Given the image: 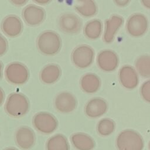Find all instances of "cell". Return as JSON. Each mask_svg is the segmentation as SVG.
I'll use <instances>...</instances> for the list:
<instances>
[{
  "mask_svg": "<svg viewBox=\"0 0 150 150\" xmlns=\"http://www.w3.org/2000/svg\"><path fill=\"white\" fill-rule=\"evenodd\" d=\"M98 67L104 71L110 72L115 70L119 64L118 55L111 50L105 49L101 51L97 57Z\"/></svg>",
  "mask_w": 150,
  "mask_h": 150,
  "instance_id": "cell-10",
  "label": "cell"
},
{
  "mask_svg": "<svg viewBox=\"0 0 150 150\" xmlns=\"http://www.w3.org/2000/svg\"><path fill=\"white\" fill-rule=\"evenodd\" d=\"M58 24L62 31L69 34L79 33L82 26L80 18L74 13L70 12L62 14L59 17Z\"/></svg>",
  "mask_w": 150,
  "mask_h": 150,
  "instance_id": "cell-8",
  "label": "cell"
},
{
  "mask_svg": "<svg viewBox=\"0 0 150 150\" xmlns=\"http://www.w3.org/2000/svg\"><path fill=\"white\" fill-rule=\"evenodd\" d=\"M61 69L56 64L51 63L45 66L40 71L39 77L45 84H52L56 83L61 76Z\"/></svg>",
  "mask_w": 150,
  "mask_h": 150,
  "instance_id": "cell-17",
  "label": "cell"
},
{
  "mask_svg": "<svg viewBox=\"0 0 150 150\" xmlns=\"http://www.w3.org/2000/svg\"><path fill=\"white\" fill-rule=\"evenodd\" d=\"M22 17L27 25L30 26H36L44 21L46 12L42 7L30 4L23 9Z\"/></svg>",
  "mask_w": 150,
  "mask_h": 150,
  "instance_id": "cell-9",
  "label": "cell"
},
{
  "mask_svg": "<svg viewBox=\"0 0 150 150\" xmlns=\"http://www.w3.org/2000/svg\"><path fill=\"white\" fill-rule=\"evenodd\" d=\"M137 73L144 78H150V56L142 55L135 63Z\"/></svg>",
  "mask_w": 150,
  "mask_h": 150,
  "instance_id": "cell-23",
  "label": "cell"
},
{
  "mask_svg": "<svg viewBox=\"0 0 150 150\" xmlns=\"http://www.w3.org/2000/svg\"><path fill=\"white\" fill-rule=\"evenodd\" d=\"M1 29L3 32L9 37L19 36L22 32L23 24L21 19L14 15L6 16L2 22Z\"/></svg>",
  "mask_w": 150,
  "mask_h": 150,
  "instance_id": "cell-14",
  "label": "cell"
},
{
  "mask_svg": "<svg viewBox=\"0 0 150 150\" xmlns=\"http://www.w3.org/2000/svg\"><path fill=\"white\" fill-rule=\"evenodd\" d=\"M33 124L35 128L41 133L50 134L57 129L58 121L52 114L42 111L33 116Z\"/></svg>",
  "mask_w": 150,
  "mask_h": 150,
  "instance_id": "cell-6",
  "label": "cell"
},
{
  "mask_svg": "<svg viewBox=\"0 0 150 150\" xmlns=\"http://www.w3.org/2000/svg\"><path fill=\"white\" fill-rule=\"evenodd\" d=\"M115 129L114 120L109 118H104L99 121L97 125L98 133L103 137H107L113 133Z\"/></svg>",
  "mask_w": 150,
  "mask_h": 150,
  "instance_id": "cell-24",
  "label": "cell"
},
{
  "mask_svg": "<svg viewBox=\"0 0 150 150\" xmlns=\"http://www.w3.org/2000/svg\"><path fill=\"white\" fill-rule=\"evenodd\" d=\"M77 105L74 96L70 92L63 91L59 93L54 99L56 110L62 113H70L74 111Z\"/></svg>",
  "mask_w": 150,
  "mask_h": 150,
  "instance_id": "cell-11",
  "label": "cell"
},
{
  "mask_svg": "<svg viewBox=\"0 0 150 150\" xmlns=\"http://www.w3.org/2000/svg\"><path fill=\"white\" fill-rule=\"evenodd\" d=\"M15 141L21 149L28 150L35 144L36 135L32 128L27 126H22L16 131Z\"/></svg>",
  "mask_w": 150,
  "mask_h": 150,
  "instance_id": "cell-12",
  "label": "cell"
},
{
  "mask_svg": "<svg viewBox=\"0 0 150 150\" xmlns=\"http://www.w3.org/2000/svg\"><path fill=\"white\" fill-rule=\"evenodd\" d=\"M5 99V94H4V91L2 90V88L1 87H0V106L2 104V103H4Z\"/></svg>",
  "mask_w": 150,
  "mask_h": 150,
  "instance_id": "cell-29",
  "label": "cell"
},
{
  "mask_svg": "<svg viewBox=\"0 0 150 150\" xmlns=\"http://www.w3.org/2000/svg\"><path fill=\"white\" fill-rule=\"evenodd\" d=\"M124 18L120 15H112L105 22V29L103 35V40L107 43H111L115 34L123 25Z\"/></svg>",
  "mask_w": 150,
  "mask_h": 150,
  "instance_id": "cell-16",
  "label": "cell"
},
{
  "mask_svg": "<svg viewBox=\"0 0 150 150\" xmlns=\"http://www.w3.org/2000/svg\"><path fill=\"white\" fill-rule=\"evenodd\" d=\"M141 2L144 6L150 9V0H141Z\"/></svg>",
  "mask_w": 150,
  "mask_h": 150,
  "instance_id": "cell-31",
  "label": "cell"
},
{
  "mask_svg": "<svg viewBox=\"0 0 150 150\" xmlns=\"http://www.w3.org/2000/svg\"><path fill=\"white\" fill-rule=\"evenodd\" d=\"M8 47V44L6 39L0 33V57L5 54Z\"/></svg>",
  "mask_w": 150,
  "mask_h": 150,
  "instance_id": "cell-26",
  "label": "cell"
},
{
  "mask_svg": "<svg viewBox=\"0 0 150 150\" xmlns=\"http://www.w3.org/2000/svg\"><path fill=\"white\" fill-rule=\"evenodd\" d=\"M94 59V50L87 45L76 47L71 53V60L74 65L79 69H86L91 66Z\"/></svg>",
  "mask_w": 150,
  "mask_h": 150,
  "instance_id": "cell-5",
  "label": "cell"
},
{
  "mask_svg": "<svg viewBox=\"0 0 150 150\" xmlns=\"http://www.w3.org/2000/svg\"><path fill=\"white\" fill-rule=\"evenodd\" d=\"M74 8L81 16L90 18L97 12V5L94 0H76Z\"/></svg>",
  "mask_w": 150,
  "mask_h": 150,
  "instance_id": "cell-20",
  "label": "cell"
},
{
  "mask_svg": "<svg viewBox=\"0 0 150 150\" xmlns=\"http://www.w3.org/2000/svg\"><path fill=\"white\" fill-rule=\"evenodd\" d=\"M33 1L39 5H46L49 3L52 0H33Z\"/></svg>",
  "mask_w": 150,
  "mask_h": 150,
  "instance_id": "cell-30",
  "label": "cell"
},
{
  "mask_svg": "<svg viewBox=\"0 0 150 150\" xmlns=\"http://www.w3.org/2000/svg\"><path fill=\"white\" fill-rule=\"evenodd\" d=\"M37 46L43 54L53 56L60 50L62 40L60 36L53 30H45L41 33L37 39Z\"/></svg>",
  "mask_w": 150,
  "mask_h": 150,
  "instance_id": "cell-1",
  "label": "cell"
},
{
  "mask_svg": "<svg viewBox=\"0 0 150 150\" xmlns=\"http://www.w3.org/2000/svg\"><path fill=\"white\" fill-rule=\"evenodd\" d=\"M114 3L120 7H124L127 6L129 2H130V0H113Z\"/></svg>",
  "mask_w": 150,
  "mask_h": 150,
  "instance_id": "cell-27",
  "label": "cell"
},
{
  "mask_svg": "<svg viewBox=\"0 0 150 150\" xmlns=\"http://www.w3.org/2000/svg\"><path fill=\"white\" fill-rule=\"evenodd\" d=\"M108 110L107 101L100 97L90 99L86 104L84 111L89 118H96L103 115Z\"/></svg>",
  "mask_w": 150,
  "mask_h": 150,
  "instance_id": "cell-15",
  "label": "cell"
},
{
  "mask_svg": "<svg viewBox=\"0 0 150 150\" xmlns=\"http://www.w3.org/2000/svg\"><path fill=\"white\" fill-rule=\"evenodd\" d=\"M46 150H70L67 138L63 134H57L47 141Z\"/></svg>",
  "mask_w": 150,
  "mask_h": 150,
  "instance_id": "cell-21",
  "label": "cell"
},
{
  "mask_svg": "<svg viewBox=\"0 0 150 150\" xmlns=\"http://www.w3.org/2000/svg\"><path fill=\"white\" fill-rule=\"evenodd\" d=\"M118 77L121 85L127 89H134L137 87L139 83L138 73L131 66H122L119 70Z\"/></svg>",
  "mask_w": 150,
  "mask_h": 150,
  "instance_id": "cell-13",
  "label": "cell"
},
{
  "mask_svg": "<svg viewBox=\"0 0 150 150\" xmlns=\"http://www.w3.org/2000/svg\"><path fill=\"white\" fill-rule=\"evenodd\" d=\"M5 76L8 82L15 85L25 84L28 80L29 73L27 67L20 62H12L7 65Z\"/></svg>",
  "mask_w": 150,
  "mask_h": 150,
  "instance_id": "cell-4",
  "label": "cell"
},
{
  "mask_svg": "<svg viewBox=\"0 0 150 150\" xmlns=\"http://www.w3.org/2000/svg\"><path fill=\"white\" fill-rule=\"evenodd\" d=\"M70 139L73 145L77 150H92L95 146L93 138L86 133H74Z\"/></svg>",
  "mask_w": 150,
  "mask_h": 150,
  "instance_id": "cell-19",
  "label": "cell"
},
{
  "mask_svg": "<svg viewBox=\"0 0 150 150\" xmlns=\"http://www.w3.org/2000/svg\"><path fill=\"white\" fill-rule=\"evenodd\" d=\"M103 23L99 19H95L88 21L84 28L86 37L90 40H96L100 38L102 33Z\"/></svg>",
  "mask_w": 150,
  "mask_h": 150,
  "instance_id": "cell-22",
  "label": "cell"
},
{
  "mask_svg": "<svg viewBox=\"0 0 150 150\" xmlns=\"http://www.w3.org/2000/svg\"><path fill=\"white\" fill-rule=\"evenodd\" d=\"M9 1L12 4L18 6L24 5L28 1V0H9Z\"/></svg>",
  "mask_w": 150,
  "mask_h": 150,
  "instance_id": "cell-28",
  "label": "cell"
},
{
  "mask_svg": "<svg viewBox=\"0 0 150 150\" xmlns=\"http://www.w3.org/2000/svg\"><path fill=\"white\" fill-rule=\"evenodd\" d=\"M81 90L88 94L97 92L101 86V80L100 77L94 73H87L84 74L80 81Z\"/></svg>",
  "mask_w": 150,
  "mask_h": 150,
  "instance_id": "cell-18",
  "label": "cell"
},
{
  "mask_svg": "<svg viewBox=\"0 0 150 150\" xmlns=\"http://www.w3.org/2000/svg\"><path fill=\"white\" fill-rule=\"evenodd\" d=\"M140 93L142 98L150 103V80L145 81L140 88Z\"/></svg>",
  "mask_w": 150,
  "mask_h": 150,
  "instance_id": "cell-25",
  "label": "cell"
},
{
  "mask_svg": "<svg viewBox=\"0 0 150 150\" xmlns=\"http://www.w3.org/2000/svg\"><path fill=\"white\" fill-rule=\"evenodd\" d=\"M29 107L30 104L28 98L19 93H13L9 94L5 105L6 113L15 118L24 116L28 112Z\"/></svg>",
  "mask_w": 150,
  "mask_h": 150,
  "instance_id": "cell-3",
  "label": "cell"
},
{
  "mask_svg": "<svg viewBox=\"0 0 150 150\" xmlns=\"http://www.w3.org/2000/svg\"><path fill=\"white\" fill-rule=\"evenodd\" d=\"M4 150H19V149H18L14 147H8V148L4 149Z\"/></svg>",
  "mask_w": 150,
  "mask_h": 150,
  "instance_id": "cell-33",
  "label": "cell"
},
{
  "mask_svg": "<svg viewBox=\"0 0 150 150\" xmlns=\"http://www.w3.org/2000/svg\"><path fill=\"white\" fill-rule=\"evenodd\" d=\"M148 148H149V149L150 150V141H149V142L148 143Z\"/></svg>",
  "mask_w": 150,
  "mask_h": 150,
  "instance_id": "cell-34",
  "label": "cell"
},
{
  "mask_svg": "<svg viewBox=\"0 0 150 150\" xmlns=\"http://www.w3.org/2000/svg\"><path fill=\"white\" fill-rule=\"evenodd\" d=\"M115 144L118 150H142L144 146V141L141 134L131 129L120 132Z\"/></svg>",
  "mask_w": 150,
  "mask_h": 150,
  "instance_id": "cell-2",
  "label": "cell"
},
{
  "mask_svg": "<svg viewBox=\"0 0 150 150\" xmlns=\"http://www.w3.org/2000/svg\"><path fill=\"white\" fill-rule=\"evenodd\" d=\"M3 64L0 61V80L2 79V76H3Z\"/></svg>",
  "mask_w": 150,
  "mask_h": 150,
  "instance_id": "cell-32",
  "label": "cell"
},
{
  "mask_svg": "<svg viewBox=\"0 0 150 150\" xmlns=\"http://www.w3.org/2000/svg\"><path fill=\"white\" fill-rule=\"evenodd\" d=\"M148 21L145 15L137 13L131 15L126 23L127 32L133 37L143 36L147 31Z\"/></svg>",
  "mask_w": 150,
  "mask_h": 150,
  "instance_id": "cell-7",
  "label": "cell"
}]
</instances>
